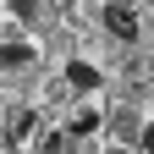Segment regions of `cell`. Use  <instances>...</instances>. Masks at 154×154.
<instances>
[{
	"label": "cell",
	"instance_id": "cell-1",
	"mask_svg": "<svg viewBox=\"0 0 154 154\" xmlns=\"http://www.w3.org/2000/svg\"><path fill=\"white\" fill-rule=\"evenodd\" d=\"M105 28H110L116 38H127V44L138 38V17H132V6H127V0H116V6H105Z\"/></svg>",
	"mask_w": 154,
	"mask_h": 154
},
{
	"label": "cell",
	"instance_id": "cell-2",
	"mask_svg": "<svg viewBox=\"0 0 154 154\" xmlns=\"http://www.w3.org/2000/svg\"><path fill=\"white\" fill-rule=\"evenodd\" d=\"M66 83H72V88H99V72H94L88 61H72V66H66Z\"/></svg>",
	"mask_w": 154,
	"mask_h": 154
},
{
	"label": "cell",
	"instance_id": "cell-3",
	"mask_svg": "<svg viewBox=\"0 0 154 154\" xmlns=\"http://www.w3.org/2000/svg\"><path fill=\"white\" fill-rule=\"evenodd\" d=\"M28 132H33V110H17V116H11V127H6V138H11V143H22Z\"/></svg>",
	"mask_w": 154,
	"mask_h": 154
},
{
	"label": "cell",
	"instance_id": "cell-4",
	"mask_svg": "<svg viewBox=\"0 0 154 154\" xmlns=\"http://www.w3.org/2000/svg\"><path fill=\"white\" fill-rule=\"evenodd\" d=\"M94 127H99V116H94V110H77V121H72L77 138H83V132H94Z\"/></svg>",
	"mask_w": 154,
	"mask_h": 154
},
{
	"label": "cell",
	"instance_id": "cell-5",
	"mask_svg": "<svg viewBox=\"0 0 154 154\" xmlns=\"http://www.w3.org/2000/svg\"><path fill=\"white\" fill-rule=\"evenodd\" d=\"M28 55H33V50H28V44H17V38H11V44H6V66H22Z\"/></svg>",
	"mask_w": 154,
	"mask_h": 154
},
{
	"label": "cell",
	"instance_id": "cell-6",
	"mask_svg": "<svg viewBox=\"0 0 154 154\" xmlns=\"http://www.w3.org/2000/svg\"><path fill=\"white\" fill-rule=\"evenodd\" d=\"M33 6L38 0H11V17H33Z\"/></svg>",
	"mask_w": 154,
	"mask_h": 154
},
{
	"label": "cell",
	"instance_id": "cell-7",
	"mask_svg": "<svg viewBox=\"0 0 154 154\" xmlns=\"http://www.w3.org/2000/svg\"><path fill=\"white\" fill-rule=\"evenodd\" d=\"M143 154H154V127H149V132H143Z\"/></svg>",
	"mask_w": 154,
	"mask_h": 154
}]
</instances>
